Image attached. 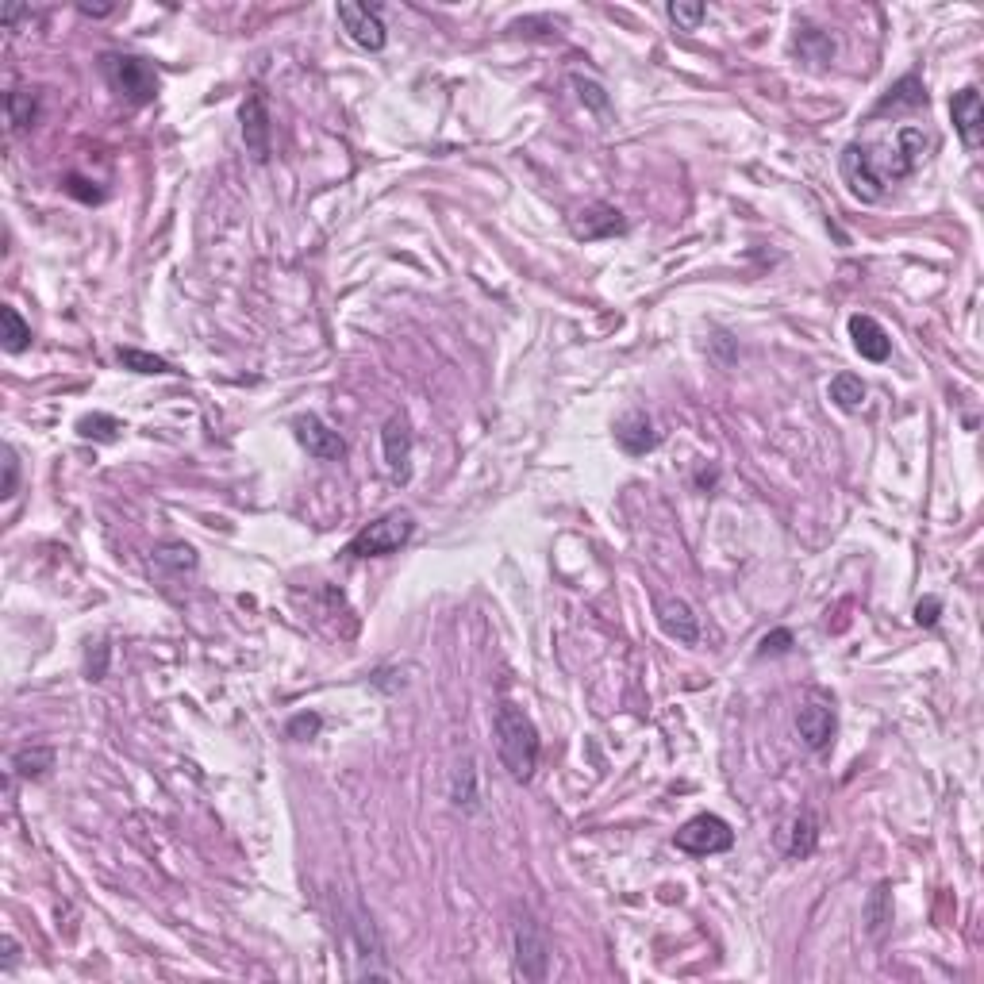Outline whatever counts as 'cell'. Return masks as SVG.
Returning a JSON list of instances; mask_svg holds the SVG:
<instances>
[{"mask_svg": "<svg viewBox=\"0 0 984 984\" xmlns=\"http://www.w3.org/2000/svg\"><path fill=\"white\" fill-rule=\"evenodd\" d=\"M16 485H20V458L12 446H4V485H0V496L12 500L16 496Z\"/></svg>", "mask_w": 984, "mask_h": 984, "instance_id": "obj_34", "label": "cell"}, {"mask_svg": "<svg viewBox=\"0 0 984 984\" xmlns=\"http://www.w3.org/2000/svg\"><path fill=\"white\" fill-rule=\"evenodd\" d=\"M792 650V631H773V635H765L762 646H758V654H788Z\"/></svg>", "mask_w": 984, "mask_h": 984, "instance_id": "obj_36", "label": "cell"}, {"mask_svg": "<svg viewBox=\"0 0 984 984\" xmlns=\"http://www.w3.org/2000/svg\"><path fill=\"white\" fill-rule=\"evenodd\" d=\"M35 116H39V97L31 89H12L8 93V127L27 131V127H35Z\"/></svg>", "mask_w": 984, "mask_h": 984, "instance_id": "obj_25", "label": "cell"}, {"mask_svg": "<svg viewBox=\"0 0 984 984\" xmlns=\"http://www.w3.org/2000/svg\"><path fill=\"white\" fill-rule=\"evenodd\" d=\"M888 927H892V888H888V881H881L865 900V935L881 938Z\"/></svg>", "mask_w": 984, "mask_h": 984, "instance_id": "obj_20", "label": "cell"}, {"mask_svg": "<svg viewBox=\"0 0 984 984\" xmlns=\"http://www.w3.org/2000/svg\"><path fill=\"white\" fill-rule=\"evenodd\" d=\"M100 70L108 77V85L127 97L131 104H150L158 97V74L147 58H135V54H104Z\"/></svg>", "mask_w": 984, "mask_h": 984, "instance_id": "obj_6", "label": "cell"}, {"mask_svg": "<svg viewBox=\"0 0 984 984\" xmlns=\"http://www.w3.org/2000/svg\"><path fill=\"white\" fill-rule=\"evenodd\" d=\"M293 431H296V443L304 446L316 462H339V458H346L343 435H339V431H331L320 416H296Z\"/></svg>", "mask_w": 984, "mask_h": 984, "instance_id": "obj_13", "label": "cell"}, {"mask_svg": "<svg viewBox=\"0 0 984 984\" xmlns=\"http://www.w3.org/2000/svg\"><path fill=\"white\" fill-rule=\"evenodd\" d=\"M54 769V750L50 746H20L12 754V773L24 781H39Z\"/></svg>", "mask_w": 984, "mask_h": 984, "instance_id": "obj_21", "label": "cell"}, {"mask_svg": "<svg viewBox=\"0 0 984 984\" xmlns=\"http://www.w3.org/2000/svg\"><path fill=\"white\" fill-rule=\"evenodd\" d=\"M77 12L81 16H112L116 8H108V4H77Z\"/></svg>", "mask_w": 984, "mask_h": 984, "instance_id": "obj_39", "label": "cell"}, {"mask_svg": "<svg viewBox=\"0 0 984 984\" xmlns=\"http://www.w3.org/2000/svg\"><path fill=\"white\" fill-rule=\"evenodd\" d=\"M831 400H835L842 412H858L865 404V385H861L858 373H838L831 381Z\"/></svg>", "mask_w": 984, "mask_h": 984, "instance_id": "obj_28", "label": "cell"}, {"mask_svg": "<svg viewBox=\"0 0 984 984\" xmlns=\"http://www.w3.org/2000/svg\"><path fill=\"white\" fill-rule=\"evenodd\" d=\"M792 47H796V54L804 62H815V66H823V62L835 58V39L827 31H819V27H800V35H796Z\"/></svg>", "mask_w": 984, "mask_h": 984, "instance_id": "obj_24", "label": "cell"}, {"mask_svg": "<svg viewBox=\"0 0 984 984\" xmlns=\"http://www.w3.org/2000/svg\"><path fill=\"white\" fill-rule=\"evenodd\" d=\"M16 958H20V946H16V938L8 935V938H4V973H8L12 965H16Z\"/></svg>", "mask_w": 984, "mask_h": 984, "instance_id": "obj_38", "label": "cell"}, {"mask_svg": "<svg viewBox=\"0 0 984 984\" xmlns=\"http://www.w3.org/2000/svg\"><path fill=\"white\" fill-rule=\"evenodd\" d=\"M512 950H516L519 981H546V973H550V938H546L542 923L531 911H523L516 919V927H512Z\"/></svg>", "mask_w": 984, "mask_h": 984, "instance_id": "obj_5", "label": "cell"}, {"mask_svg": "<svg viewBox=\"0 0 984 984\" xmlns=\"http://www.w3.org/2000/svg\"><path fill=\"white\" fill-rule=\"evenodd\" d=\"M927 147H931V139H927V131L915 127V123H904V127L896 131L892 143H881V147H869V143H865L869 162H873L877 177L885 181V189L892 181H904L908 173H915V166L927 158Z\"/></svg>", "mask_w": 984, "mask_h": 984, "instance_id": "obj_2", "label": "cell"}, {"mask_svg": "<svg viewBox=\"0 0 984 984\" xmlns=\"http://www.w3.org/2000/svg\"><path fill=\"white\" fill-rule=\"evenodd\" d=\"M673 846L692 854V858H712V854H727L735 846V831H731L727 819L704 812V815H692L689 823L673 835Z\"/></svg>", "mask_w": 984, "mask_h": 984, "instance_id": "obj_7", "label": "cell"}, {"mask_svg": "<svg viewBox=\"0 0 984 984\" xmlns=\"http://www.w3.org/2000/svg\"><path fill=\"white\" fill-rule=\"evenodd\" d=\"M569 81H573L577 97L585 100L589 108H596L600 116H608V93H604V85H600V81H592V77H581V74H573Z\"/></svg>", "mask_w": 984, "mask_h": 984, "instance_id": "obj_32", "label": "cell"}, {"mask_svg": "<svg viewBox=\"0 0 984 984\" xmlns=\"http://www.w3.org/2000/svg\"><path fill=\"white\" fill-rule=\"evenodd\" d=\"M412 535H416V516L404 512V508H396V512H385L381 519H373L369 527H362L350 539L346 554L350 558H385V554L400 550Z\"/></svg>", "mask_w": 984, "mask_h": 984, "instance_id": "obj_4", "label": "cell"}, {"mask_svg": "<svg viewBox=\"0 0 984 984\" xmlns=\"http://www.w3.org/2000/svg\"><path fill=\"white\" fill-rule=\"evenodd\" d=\"M492 731H496V750H500V762L504 769L516 777V781H531L535 769H539V731L531 723V715L523 712L519 704L504 700L496 708V719H492Z\"/></svg>", "mask_w": 984, "mask_h": 984, "instance_id": "obj_1", "label": "cell"}, {"mask_svg": "<svg viewBox=\"0 0 984 984\" xmlns=\"http://www.w3.org/2000/svg\"><path fill=\"white\" fill-rule=\"evenodd\" d=\"M0 320H4V350L8 354H24L27 346H31V327L24 323V316L12 304H4L0 308Z\"/></svg>", "mask_w": 984, "mask_h": 984, "instance_id": "obj_27", "label": "cell"}, {"mask_svg": "<svg viewBox=\"0 0 984 984\" xmlns=\"http://www.w3.org/2000/svg\"><path fill=\"white\" fill-rule=\"evenodd\" d=\"M350 950H354V977L358 981H389L396 977L393 965H389V946L377 931L373 915L362 904L350 908Z\"/></svg>", "mask_w": 984, "mask_h": 984, "instance_id": "obj_3", "label": "cell"}, {"mask_svg": "<svg viewBox=\"0 0 984 984\" xmlns=\"http://www.w3.org/2000/svg\"><path fill=\"white\" fill-rule=\"evenodd\" d=\"M123 423L116 416H104V412H93V416H81L77 419V435L81 439H97V443H112V439H120Z\"/></svg>", "mask_w": 984, "mask_h": 984, "instance_id": "obj_29", "label": "cell"}, {"mask_svg": "<svg viewBox=\"0 0 984 984\" xmlns=\"http://www.w3.org/2000/svg\"><path fill=\"white\" fill-rule=\"evenodd\" d=\"M569 231L577 235V239H585V243H596V239H612V235H623L627 231V220H623V212L612 208V204H585L581 212H573L569 216Z\"/></svg>", "mask_w": 984, "mask_h": 984, "instance_id": "obj_12", "label": "cell"}, {"mask_svg": "<svg viewBox=\"0 0 984 984\" xmlns=\"http://www.w3.org/2000/svg\"><path fill=\"white\" fill-rule=\"evenodd\" d=\"M850 339L865 362H888V354H892V339L873 316H861V312L850 316Z\"/></svg>", "mask_w": 984, "mask_h": 984, "instance_id": "obj_18", "label": "cell"}, {"mask_svg": "<svg viewBox=\"0 0 984 984\" xmlns=\"http://www.w3.org/2000/svg\"><path fill=\"white\" fill-rule=\"evenodd\" d=\"M838 173H842L846 189H850L858 200H865V204H873V200L885 197V181H881L877 170H873L865 143H850V147L842 150V158H838Z\"/></svg>", "mask_w": 984, "mask_h": 984, "instance_id": "obj_9", "label": "cell"}, {"mask_svg": "<svg viewBox=\"0 0 984 984\" xmlns=\"http://www.w3.org/2000/svg\"><path fill=\"white\" fill-rule=\"evenodd\" d=\"M615 443L623 446L627 454H650L654 446H658V431H654V419L639 412V408H631V412H623V416L615 419Z\"/></svg>", "mask_w": 984, "mask_h": 984, "instance_id": "obj_16", "label": "cell"}, {"mask_svg": "<svg viewBox=\"0 0 984 984\" xmlns=\"http://www.w3.org/2000/svg\"><path fill=\"white\" fill-rule=\"evenodd\" d=\"M835 704L827 700V696H819L812 692L804 704H800V712H796V731L804 738V746L812 750V754H823L831 742H835Z\"/></svg>", "mask_w": 984, "mask_h": 984, "instance_id": "obj_8", "label": "cell"}, {"mask_svg": "<svg viewBox=\"0 0 984 984\" xmlns=\"http://www.w3.org/2000/svg\"><path fill=\"white\" fill-rule=\"evenodd\" d=\"M154 566L173 569V573H189V569H197V550L189 542H162L154 550Z\"/></svg>", "mask_w": 984, "mask_h": 984, "instance_id": "obj_26", "label": "cell"}, {"mask_svg": "<svg viewBox=\"0 0 984 984\" xmlns=\"http://www.w3.org/2000/svg\"><path fill=\"white\" fill-rule=\"evenodd\" d=\"M665 16L681 27V31H696V27L708 20V8H704V4H681V0H677V4H665Z\"/></svg>", "mask_w": 984, "mask_h": 984, "instance_id": "obj_31", "label": "cell"}, {"mask_svg": "<svg viewBox=\"0 0 984 984\" xmlns=\"http://www.w3.org/2000/svg\"><path fill=\"white\" fill-rule=\"evenodd\" d=\"M381 458H385V473L396 485L412 481V423H408V416H389L385 431H381Z\"/></svg>", "mask_w": 984, "mask_h": 984, "instance_id": "obj_10", "label": "cell"}, {"mask_svg": "<svg viewBox=\"0 0 984 984\" xmlns=\"http://www.w3.org/2000/svg\"><path fill=\"white\" fill-rule=\"evenodd\" d=\"M239 123H243V143H246V154L254 158V162H266L270 158V108H266V97L262 93H250L243 100V108H239Z\"/></svg>", "mask_w": 984, "mask_h": 984, "instance_id": "obj_14", "label": "cell"}, {"mask_svg": "<svg viewBox=\"0 0 984 984\" xmlns=\"http://www.w3.org/2000/svg\"><path fill=\"white\" fill-rule=\"evenodd\" d=\"M450 804L462 812H481V788H477V758L454 765L450 773Z\"/></svg>", "mask_w": 984, "mask_h": 984, "instance_id": "obj_19", "label": "cell"}, {"mask_svg": "<svg viewBox=\"0 0 984 984\" xmlns=\"http://www.w3.org/2000/svg\"><path fill=\"white\" fill-rule=\"evenodd\" d=\"M938 615H942V600H938V596H927V600L915 604V623H919V627H935Z\"/></svg>", "mask_w": 984, "mask_h": 984, "instance_id": "obj_35", "label": "cell"}, {"mask_svg": "<svg viewBox=\"0 0 984 984\" xmlns=\"http://www.w3.org/2000/svg\"><path fill=\"white\" fill-rule=\"evenodd\" d=\"M927 104V89H923V81L915 74L900 77L892 89H888V97L877 104V112L873 116H881V112H892V108H923Z\"/></svg>", "mask_w": 984, "mask_h": 984, "instance_id": "obj_22", "label": "cell"}, {"mask_svg": "<svg viewBox=\"0 0 984 984\" xmlns=\"http://www.w3.org/2000/svg\"><path fill=\"white\" fill-rule=\"evenodd\" d=\"M81 185H89V181H81V177H66V193L70 197H77V200H85V204H97L100 200V193H93V189H81Z\"/></svg>", "mask_w": 984, "mask_h": 984, "instance_id": "obj_37", "label": "cell"}, {"mask_svg": "<svg viewBox=\"0 0 984 984\" xmlns=\"http://www.w3.org/2000/svg\"><path fill=\"white\" fill-rule=\"evenodd\" d=\"M339 20H343L346 35L358 43L362 50H381L389 31H385V20L377 8L369 4H358V0H339Z\"/></svg>", "mask_w": 984, "mask_h": 984, "instance_id": "obj_11", "label": "cell"}, {"mask_svg": "<svg viewBox=\"0 0 984 984\" xmlns=\"http://www.w3.org/2000/svg\"><path fill=\"white\" fill-rule=\"evenodd\" d=\"M323 727V719L316 712H300L289 719V727H285V735L296 738V742H304V738H316Z\"/></svg>", "mask_w": 984, "mask_h": 984, "instance_id": "obj_33", "label": "cell"}, {"mask_svg": "<svg viewBox=\"0 0 984 984\" xmlns=\"http://www.w3.org/2000/svg\"><path fill=\"white\" fill-rule=\"evenodd\" d=\"M658 623H662V631L669 639L685 642V646L700 639V619L692 615V608L681 596H662L658 600Z\"/></svg>", "mask_w": 984, "mask_h": 984, "instance_id": "obj_17", "label": "cell"}, {"mask_svg": "<svg viewBox=\"0 0 984 984\" xmlns=\"http://www.w3.org/2000/svg\"><path fill=\"white\" fill-rule=\"evenodd\" d=\"M950 116H954V127H958L961 143L969 150L981 147V135H984V104H981V93L969 85V89H961L954 93L950 100Z\"/></svg>", "mask_w": 984, "mask_h": 984, "instance_id": "obj_15", "label": "cell"}, {"mask_svg": "<svg viewBox=\"0 0 984 984\" xmlns=\"http://www.w3.org/2000/svg\"><path fill=\"white\" fill-rule=\"evenodd\" d=\"M819 842V823L812 812H800L788 823V858H812Z\"/></svg>", "mask_w": 984, "mask_h": 984, "instance_id": "obj_23", "label": "cell"}, {"mask_svg": "<svg viewBox=\"0 0 984 984\" xmlns=\"http://www.w3.org/2000/svg\"><path fill=\"white\" fill-rule=\"evenodd\" d=\"M116 358H120L123 369H131V373H173V366L166 358H158V354H147V350H131V346H120L116 350Z\"/></svg>", "mask_w": 984, "mask_h": 984, "instance_id": "obj_30", "label": "cell"}]
</instances>
